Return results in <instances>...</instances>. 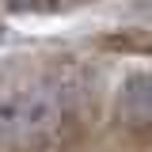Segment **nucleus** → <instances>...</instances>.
<instances>
[{"label":"nucleus","mask_w":152,"mask_h":152,"mask_svg":"<svg viewBox=\"0 0 152 152\" xmlns=\"http://www.w3.org/2000/svg\"><path fill=\"white\" fill-rule=\"evenodd\" d=\"M65 110L46 88H8L0 91V148H23L61 129Z\"/></svg>","instance_id":"nucleus-1"},{"label":"nucleus","mask_w":152,"mask_h":152,"mask_svg":"<svg viewBox=\"0 0 152 152\" xmlns=\"http://www.w3.org/2000/svg\"><path fill=\"white\" fill-rule=\"evenodd\" d=\"M118 110L137 126H152V69H137L118 84Z\"/></svg>","instance_id":"nucleus-2"}]
</instances>
